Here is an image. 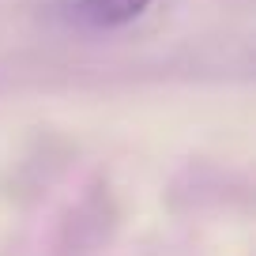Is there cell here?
Returning <instances> with one entry per match:
<instances>
[{"label": "cell", "mask_w": 256, "mask_h": 256, "mask_svg": "<svg viewBox=\"0 0 256 256\" xmlns=\"http://www.w3.org/2000/svg\"><path fill=\"white\" fill-rule=\"evenodd\" d=\"M147 8H151V0H76V16L98 30L136 23Z\"/></svg>", "instance_id": "obj_1"}]
</instances>
